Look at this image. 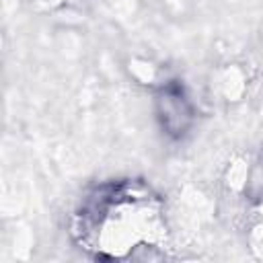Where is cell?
Returning <instances> with one entry per match:
<instances>
[{
    "instance_id": "obj_1",
    "label": "cell",
    "mask_w": 263,
    "mask_h": 263,
    "mask_svg": "<svg viewBox=\"0 0 263 263\" xmlns=\"http://www.w3.org/2000/svg\"><path fill=\"white\" fill-rule=\"evenodd\" d=\"M76 232L86 249L136 247L144 230L160 232L158 195L140 181H111L86 195L76 214Z\"/></svg>"
}]
</instances>
